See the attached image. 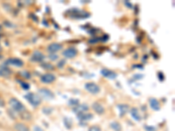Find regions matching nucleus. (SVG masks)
<instances>
[{
	"instance_id": "nucleus-1",
	"label": "nucleus",
	"mask_w": 175,
	"mask_h": 131,
	"mask_svg": "<svg viewBox=\"0 0 175 131\" xmlns=\"http://www.w3.org/2000/svg\"><path fill=\"white\" fill-rule=\"evenodd\" d=\"M67 14L68 17L72 18H75V19H83V18H89L90 16V14L89 12H84V11H82V10H79L77 8H73L68 10L66 12Z\"/></svg>"
},
{
	"instance_id": "nucleus-2",
	"label": "nucleus",
	"mask_w": 175,
	"mask_h": 131,
	"mask_svg": "<svg viewBox=\"0 0 175 131\" xmlns=\"http://www.w3.org/2000/svg\"><path fill=\"white\" fill-rule=\"evenodd\" d=\"M25 98L32 107H38L41 103V97L38 95L37 94H34V93H27L25 95Z\"/></svg>"
},
{
	"instance_id": "nucleus-3",
	"label": "nucleus",
	"mask_w": 175,
	"mask_h": 131,
	"mask_svg": "<svg viewBox=\"0 0 175 131\" xmlns=\"http://www.w3.org/2000/svg\"><path fill=\"white\" fill-rule=\"evenodd\" d=\"M9 104H10V106L12 107L13 110H15L16 112H18L19 114L24 112L25 110H26L25 106L23 105V103L21 101H18V100H17V99H15V98L10 99Z\"/></svg>"
},
{
	"instance_id": "nucleus-4",
	"label": "nucleus",
	"mask_w": 175,
	"mask_h": 131,
	"mask_svg": "<svg viewBox=\"0 0 175 131\" xmlns=\"http://www.w3.org/2000/svg\"><path fill=\"white\" fill-rule=\"evenodd\" d=\"M85 89L92 95H97L100 92V87L95 82H88L85 84Z\"/></svg>"
},
{
	"instance_id": "nucleus-5",
	"label": "nucleus",
	"mask_w": 175,
	"mask_h": 131,
	"mask_svg": "<svg viewBox=\"0 0 175 131\" xmlns=\"http://www.w3.org/2000/svg\"><path fill=\"white\" fill-rule=\"evenodd\" d=\"M39 94L40 95L41 97H43L46 100H53L55 98V94L48 88H42L39 89Z\"/></svg>"
},
{
	"instance_id": "nucleus-6",
	"label": "nucleus",
	"mask_w": 175,
	"mask_h": 131,
	"mask_svg": "<svg viewBox=\"0 0 175 131\" xmlns=\"http://www.w3.org/2000/svg\"><path fill=\"white\" fill-rule=\"evenodd\" d=\"M5 65L13 66H16V67H22L24 66V62H23V60L18 59V58H11V59H8L6 60Z\"/></svg>"
},
{
	"instance_id": "nucleus-7",
	"label": "nucleus",
	"mask_w": 175,
	"mask_h": 131,
	"mask_svg": "<svg viewBox=\"0 0 175 131\" xmlns=\"http://www.w3.org/2000/svg\"><path fill=\"white\" fill-rule=\"evenodd\" d=\"M77 54H78L77 50L74 47L67 48L66 50H64L63 53H62L63 56L65 58H67V59H73V58H74L77 55Z\"/></svg>"
},
{
	"instance_id": "nucleus-8",
	"label": "nucleus",
	"mask_w": 175,
	"mask_h": 131,
	"mask_svg": "<svg viewBox=\"0 0 175 131\" xmlns=\"http://www.w3.org/2000/svg\"><path fill=\"white\" fill-rule=\"evenodd\" d=\"M101 74L104 76L107 79H109V80H115L116 78L117 77V74L115 72L111 71V70H109V69H106V68H103L101 70Z\"/></svg>"
},
{
	"instance_id": "nucleus-9",
	"label": "nucleus",
	"mask_w": 175,
	"mask_h": 131,
	"mask_svg": "<svg viewBox=\"0 0 175 131\" xmlns=\"http://www.w3.org/2000/svg\"><path fill=\"white\" fill-rule=\"evenodd\" d=\"M46 58V56L40 51H34L33 54H32V57H31L30 60L32 61H34V62H41L44 60V59Z\"/></svg>"
},
{
	"instance_id": "nucleus-10",
	"label": "nucleus",
	"mask_w": 175,
	"mask_h": 131,
	"mask_svg": "<svg viewBox=\"0 0 175 131\" xmlns=\"http://www.w3.org/2000/svg\"><path fill=\"white\" fill-rule=\"evenodd\" d=\"M55 80H56V77H55V74L50 73H45L40 77V80L43 83H51V82L55 81Z\"/></svg>"
},
{
	"instance_id": "nucleus-11",
	"label": "nucleus",
	"mask_w": 175,
	"mask_h": 131,
	"mask_svg": "<svg viewBox=\"0 0 175 131\" xmlns=\"http://www.w3.org/2000/svg\"><path fill=\"white\" fill-rule=\"evenodd\" d=\"M63 48V46L59 43H52L48 47V51L50 54H55Z\"/></svg>"
},
{
	"instance_id": "nucleus-12",
	"label": "nucleus",
	"mask_w": 175,
	"mask_h": 131,
	"mask_svg": "<svg viewBox=\"0 0 175 131\" xmlns=\"http://www.w3.org/2000/svg\"><path fill=\"white\" fill-rule=\"evenodd\" d=\"M11 73H12V71L7 66L3 65L0 66V76L7 78L11 75Z\"/></svg>"
},
{
	"instance_id": "nucleus-13",
	"label": "nucleus",
	"mask_w": 175,
	"mask_h": 131,
	"mask_svg": "<svg viewBox=\"0 0 175 131\" xmlns=\"http://www.w3.org/2000/svg\"><path fill=\"white\" fill-rule=\"evenodd\" d=\"M92 107L95 110V112L98 114H103L104 113V111H105L104 107L100 102H94L92 104Z\"/></svg>"
},
{
	"instance_id": "nucleus-14",
	"label": "nucleus",
	"mask_w": 175,
	"mask_h": 131,
	"mask_svg": "<svg viewBox=\"0 0 175 131\" xmlns=\"http://www.w3.org/2000/svg\"><path fill=\"white\" fill-rule=\"evenodd\" d=\"M88 110H89V107L86 104H78L77 106L74 107V108H73V111H74L76 114L80 113H83V112L88 111Z\"/></svg>"
},
{
	"instance_id": "nucleus-15",
	"label": "nucleus",
	"mask_w": 175,
	"mask_h": 131,
	"mask_svg": "<svg viewBox=\"0 0 175 131\" xmlns=\"http://www.w3.org/2000/svg\"><path fill=\"white\" fill-rule=\"evenodd\" d=\"M77 118L81 122H87L93 118V114L90 113H80L77 114Z\"/></svg>"
},
{
	"instance_id": "nucleus-16",
	"label": "nucleus",
	"mask_w": 175,
	"mask_h": 131,
	"mask_svg": "<svg viewBox=\"0 0 175 131\" xmlns=\"http://www.w3.org/2000/svg\"><path fill=\"white\" fill-rule=\"evenodd\" d=\"M117 108L119 110L120 116H124V115H125L128 113V111L130 109V107H129L128 104H118L117 105Z\"/></svg>"
},
{
	"instance_id": "nucleus-17",
	"label": "nucleus",
	"mask_w": 175,
	"mask_h": 131,
	"mask_svg": "<svg viewBox=\"0 0 175 131\" xmlns=\"http://www.w3.org/2000/svg\"><path fill=\"white\" fill-rule=\"evenodd\" d=\"M149 103H150V106H151V107L153 110L158 111V110L160 109V104H159V101H158L157 99L151 98V99L149 100Z\"/></svg>"
},
{
	"instance_id": "nucleus-18",
	"label": "nucleus",
	"mask_w": 175,
	"mask_h": 131,
	"mask_svg": "<svg viewBox=\"0 0 175 131\" xmlns=\"http://www.w3.org/2000/svg\"><path fill=\"white\" fill-rule=\"evenodd\" d=\"M131 115L135 121H138V122L141 121V115H140L139 109L137 107H132L131 109Z\"/></svg>"
},
{
	"instance_id": "nucleus-19",
	"label": "nucleus",
	"mask_w": 175,
	"mask_h": 131,
	"mask_svg": "<svg viewBox=\"0 0 175 131\" xmlns=\"http://www.w3.org/2000/svg\"><path fill=\"white\" fill-rule=\"evenodd\" d=\"M14 129H15L16 131H30L29 128L27 126L24 124V123H21V122L16 123L14 125Z\"/></svg>"
},
{
	"instance_id": "nucleus-20",
	"label": "nucleus",
	"mask_w": 175,
	"mask_h": 131,
	"mask_svg": "<svg viewBox=\"0 0 175 131\" xmlns=\"http://www.w3.org/2000/svg\"><path fill=\"white\" fill-rule=\"evenodd\" d=\"M110 128L115 131H121L122 130V126L118 122H113L110 123Z\"/></svg>"
},
{
	"instance_id": "nucleus-21",
	"label": "nucleus",
	"mask_w": 175,
	"mask_h": 131,
	"mask_svg": "<svg viewBox=\"0 0 175 131\" xmlns=\"http://www.w3.org/2000/svg\"><path fill=\"white\" fill-rule=\"evenodd\" d=\"M72 120L70 119V118H68V117H65L64 118V124L66 126L67 129H71V127H72Z\"/></svg>"
},
{
	"instance_id": "nucleus-22",
	"label": "nucleus",
	"mask_w": 175,
	"mask_h": 131,
	"mask_svg": "<svg viewBox=\"0 0 175 131\" xmlns=\"http://www.w3.org/2000/svg\"><path fill=\"white\" fill-rule=\"evenodd\" d=\"M20 116L22 117V119L27 120V121H29V120L31 119L30 113H29L28 111H26V110H25L24 112L20 113Z\"/></svg>"
},
{
	"instance_id": "nucleus-23",
	"label": "nucleus",
	"mask_w": 175,
	"mask_h": 131,
	"mask_svg": "<svg viewBox=\"0 0 175 131\" xmlns=\"http://www.w3.org/2000/svg\"><path fill=\"white\" fill-rule=\"evenodd\" d=\"M79 100L78 99H74V98H72V99H70L69 101H68V104L70 105V106H72V107H75V106H77L79 104Z\"/></svg>"
},
{
	"instance_id": "nucleus-24",
	"label": "nucleus",
	"mask_w": 175,
	"mask_h": 131,
	"mask_svg": "<svg viewBox=\"0 0 175 131\" xmlns=\"http://www.w3.org/2000/svg\"><path fill=\"white\" fill-rule=\"evenodd\" d=\"M41 66H42L44 69H47V70L54 69V66L52 65V64H49V63H42Z\"/></svg>"
},
{
	"instance_id": "nucleus-25",
	"label": "nucleus",
	"mask_w": 175,
	"mask_h": 131,
	"mask_svg": "<svg viewBox=\"0 0 175 131\" xmlns=\"http://www.w3.org/2000/svg\"><path fill=\"white\" fill-rule=\"evenodd\" d=\"M18 82L20 83V86H21V88L25 90H28L30 88V86H29V84L28 83H25L24 81H20V80H18Z\"/></svg>"
},
{
	"instance_id": "nucleus-26",
	"label": "nucleus",
	"mask_w": 175,
	"mask_h": 131,
	"mask_svg": "<svg viewBox=\"0 0 175 131\" xmlns=\"http://www.w3.org/2000/svg\"><path fill=\"white\" fill-rule=\"evenodd\" d=\"M145 129L146 131H156V128L154 126H149V125H145Z\"/></svg>"
},
{
	"instance_id": "nucleus-27",
	"label": "nucleus",
	"mask_w": 175,
	"mask_h": 131,
	"mask_svg": "<svg viewBox=\"0 0 175 131\" xmlns=\"http://www.w3.org/2000/svg\"><path fill=\"white\" fill-rule=\"evenodd\" d=\"M20 74H21V75H22L23 77L25 78V79H30V76H31L30 73H28V72H27V71L21 72V73H20Z\"/></svg>"
},
{
	"instance_id": "nucleus-28",
	"label": "nucleus",
	"mask_w": 175,
	"mask_h": 131,
	"mask_svg": "<svg viewBox=\"0 0 175 131\" xmlns=\"http://www.w3.org/2000/svg\"><path fill=\"white\" fill-rule=\"evenodd\" d=\"M48 58L51 60L55 61V60H56L57 59H58V55H57V54H49Z\"/></svg>"
},
{
	"instance_id": "nucleus-29",
	"label": "nucleus",
	"mask_w": 175,
	"mask_h": 131,
	"mask_svg": "<svg viewBox=\"0 0 175 131\" xmlns=\"http://www.w3.org/2000/svg\"><path fill=\"white\" fill-rule=\"evenodd\" d=\"M65 63H66V60H60V61L58 62V64H57V66H58V67H60V68H62V67L65 66Z\"/></svg>"
},
{
	"instance_id": "nucleus-30",
	"label": "nucleus",
	"mask_w": 175,
	"mask_h": 131,
	"mask_svg": "<svg viewBox=\"0 0 175 131\" xmlns=\"http://www.w3.org/2000/svg\"><path fill=\"white\" fill-rule=\"evenodd\" d=\"M89 131H102V129L98 126H92L90 129H89Z\"/></svg>"
},
{
	"instance_id": "nucleus-31",
	"label": "nucleus",
	"mask_w": 175,
	"mask_h": 131,
	"mask_svg": "<svg viewBox=\"0 0 175 131\" xmlns=\"http://www.w3.org/2000/svg\"><path fill=\"white\" fill-rule=\"evenodd\" d=\"M52 108H48V107H44L43 108V112H44V114H49L52 113Z\"/></svg>"
},
{
	"instance_id": "nucleus-32",
	"label": "nucleus",
	"mask_w": 175,
	"mask_h": 131,
	"mask_svg": "<svg viewBox=\"0 0 175 131\" xmlns=\"http://www.w3.org/2000/svg\"><path fill=\"white\" fill-rule=\"evenodd\" d=\"M144 78V75L143 74H135L134 76H133V80H141V79H143Z\"/></svg>"
},
{
	"instance_id": "nucleus-33",
	"label": "nucleus",
	"mask_w": 175,
	"mask_h": 131,
	"mask_svg": "<svg viewBox=\"0 0 175 131\" xmlns=\"http://www.w3.org/2000/svg\"><path fill=\"white\" fill-rule=\"evenodd\" d=\"M158 76L159 77V80H163L164 79H165V75H164L161 72H159V73H158Z\"/></svg>"
},
{
	"instance_id": "nucleus-34",
	"label": "nucleus",
	"mask_w": 175,
	"mask_h": 131,
	"mask_svg": "<svg viewBox=\"0 0 175 131\" xmlns=\"http://www.w3.org/2000/svg\"><path fill=\"white\" fill-rule=\"evenodd\" d=\"M34 131H42V129H41L40 127H38V126H35V127H34Z\"/></svg>"
},
{
	"instance_id": "nucleus-35",
	"label": "nucleus",
	"mask_w": 175,
	"mask_h": 131,
	"mask_svg": "<svg viewBox=\"0 0 175 131\" xmlns=\"http://www.w3.org/2000/svg\"><path fill=\"white\" fill-rule=\"evenodd\" d=\"M4 106H5V101L2 99H0V107H4Z\"/></svg>"
},
{
	"instance_id": "nucleus-36",
	"label": "nucleus",
	"mask_w": 175,
	"mask_h": 131,
	"mask_svg": "<svg viewBox=\"0 0 175 131\" xmlns=\"http://www.w3.org/2000/svg\"><path fill=\"white\" fill-rule=\"evenodd\" d=\"M125 4H126L127 6H129V7H131V6H131V3H130V4H129V3H128V2H127V1H125Z\"/></svg>"
},
{
	"instance_id": "nucleus-37",
	"label": "nucleus",
	"mask_w": 175,
	"mask_h": 131,
	"mask_svg": "<svg viewBox=\"0 0 175 131\" xmlns=\"http://www.w3.org/2000/svg\"><path fill=\"white\" fill-rule=\"evenodd\" d=\"M2 30V25H1V24H0V31Z\"/></svg>"
},
{
	"instance_id": "nucleus-38",
	"label": "nucleus",
	"mask_w": 175,
	"mask_h": 131,
	"mask_svg": "<svg viewBox=\"0 0 175 131\" xmlns=\"http://www.w3.org/2000/svg\"><path fill=\"white\" fill-rule=\"evenodd\" d=\"M1 57H2V56H1V55H0V59H1Z\"/></svg>"
}]
</instances>
